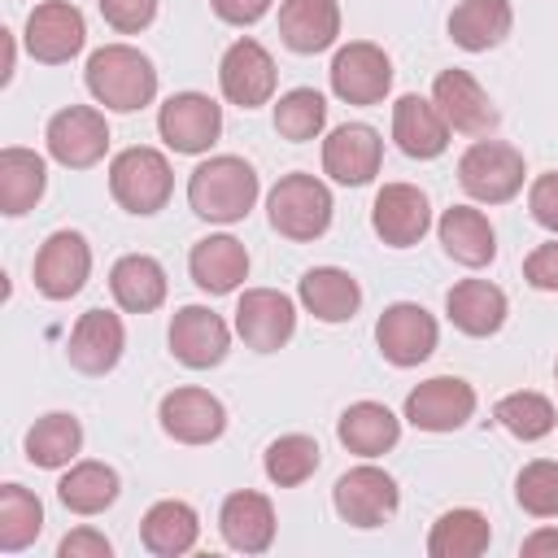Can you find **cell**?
<instances>
[{
  "label": "cell",
  "instance_id": "cb8c5ba5",
  "mask_svg": "<svg viewBox=\"0 0 558 558\" xmlns=\"http://www.w3.org/2000/svg\"><path fill=\"white\" fill-rule=\"evenodd\" d=\"M392 140H397V148L405 157L432 161V157H440L449 148V122L440 118L436 100L410 92V96H401L392 105Z\"/></svg>",
  "mask_w": 558,
  "mask_h": 558
},
{
  "label": "cell",
  "instance_id": "4dcf8cb0",
  "mask_svg": "<svg viewBox=\"0 0 558 558\" xmlns=\"http://www.w3.org/2000/svg\"><path fill=\"white\" fill-rule=\"evenodd\" d=\"M514 26L510 0H458L449 13V39L462 52H488L497 48Z\"/></svg>",
  "mask_w": 558,
  "mask_h": 558
},
{
  "label": "cell",
  "instance_id": "2e32d148",
  "mask_svg": "<svg viewBox=\"0 0 558 558\" xmlns=\"http://www.w3.org/2000/svg\"><path fill=\"white\" fill-rule=\"evenodd\" d=\"M379 161H384V140L366 122H340L323 140V170L344 187L371 183L379 174Z\"/></svg>",
  "mask_w": 558,
  "mask_h": 558
},
{
  "label": "cell",
  "instance_id": "9c48e42d",
  "mask_svg": "<svg viewBox=\"0 0 558 558\" xmlns=\"http://www.w3.org/2000/svg\"><path fill=\"white\" fill-rule=\"evenodd\" d=\"M375 344H379L384 362L405 371V366H418L436 353L440 327L418 301H392L375 323Z\"/></svg>",
  "mask_w": 558,
  "mask_h": 558
},
{
  "label": "cell",
  "instance_id": "83f0119b",
  "mask_svg": "<svg viewBox=\"0 0 558 558\" xmlns=\"http://www.w3.org/2000/svg\"><path fill=\"white\" fill-rule=\"evenodd\" d=\"M296 296H301V305L318 323H349L357 314V305H362L357 279L349 270H340V266H314V270H305L301 283H296Z\"/></svg>",
  "mask_w": 558,
  "mask_h": 558
},
{
  "label": "cell",
  "instance_id": "7a4b0ae2",
  "mask_svg": "<svg viewBox=\"0 0 558 558\" xmlns=\"http://www.w3.org/2000/svg\"><path fill=\"white\" fill-rule=\"evenodd\" d=\"M83 83L96 96V105H105L113 113H135V109L153 105V96H157V70L131 44H105V48H96L87 57Z\"/></svg>",
  "mask_w": 558,
  "mask_h": 558
},
{
  "label": "cell",
  "instance_id": "3957f363",
  "mask_svg": "<svg viewBox=\"0 0 558 558\" xmlns=\"http://www.w3.org/2000/svg\"><path fill=\"white\" fill-rule=\"evenodd\" d=\"M109 192H113V201L126 214L148 218V214L166 209V201L174 192V170H170V161H166L161 148L131 144V148H122L109 161Z\"/></svg>",
  "mask_w": 558,
  "mask_h": 558
},
{
  "label": "cell",
  "instance_id": "1f68e13d",
  "mask_svg": "<svg viewBox=\"0 0 558 558\" xmlns=\"http://www.w3.org/2000/svg\"><path fill=\"white\" fill-rule=\"evenodd\" d=\"M109 292L126 314H153L166 301V266L148 253H126L109 270Z\"/></svg>",
  "mask_w": 558,
  "mask_h": 558
},
{
  "label": "cell",
  "instance_id": "484cf974",
  "mask_svg": "<svg viewBox=\"0 0 558 558\" xmlns=\"http://www.w3.org/2000/svg\"><path fill=\"white\" fill-rule=\"evenodd\" d=\"M436 235H440L445 253L466 270H480L497 257V231H493L488 214H480L475 205H449L436 222Z\"/></svg>",
  "mask_w": 558,
  "mask_h": 558
},
{
  "label": "cell",
  "instance_id": "f546056e",
  "mask_svg": "<svg viewBox=\"0 0 558 558\" xmlns=\"http://www.w3.org/2000/svg\"><path fill=\"white\" fill-rule=\"evenodd\" d=\"M196 536H201V519H196V510H192L187 501H179V497L153 501V506L144 510V519H140V541H144V549L157 554V558H179V554H187V549L196 545Z\"/></svg>",
  "mask_w": 558,
  "mask_h": 558
},
{
  "label": "cell",
  "instance_id": "836d02e7",
  "mask_svg": "<svg viewBox=\"0 0 558 558\" xmlns=\"http://www.w3.org/2000/svg\"><path fill=\"white\" fill-rule=\"evenodd\" d=\"M83 449V423L65 410H52V414H39L31 427H26V458L44 471H57V466H70Z\"/></svg>",
  "mask_w": 558,
  "mask_h": 558
},
{
  "label": "cell",
  "instance_id": "681fc988",
  "mask_svg": "<svg viewBox=\"0 0 558 558\" xmlns=\"http://www.w3.org/2000/svg\"><path fill=\"white\" fill-rule=\"evenodd\" d=\"M554 379H558V362H554Z\"/></svg>",
  "mask_w": 558,
  "mask_h": 558
},
{
  "label": "cell",
  "instance_id": "30bf717a",
  "mask_svg": "<svg viewBox=\"0 0 558 558\" xmlns=\"http://www.w3.org/2000/svg\"><path fill=\"white\" fill-rule=\"evenodd\" d=\"M157 131L174 153H209L222 135V105L209 100L205 92H174L157 113Z\"/></svg>",
  "mask_w": 558,
  "mask_h": 558
},
{
  "label": "cell",
  "instance_id": "9a60e30c",
  "mask_svg": "<svg viewBox=\"0 0 558 558\" xmlns=\"http://www.w3.org/2000/svg\"><path fill=\"white\" fill-rule=\"evenodd\" d=\"M157 418L179 445H209L227 432V405L209 388H170L157 405Z\"/></svg>",
  "mask_w": 558,
  "mask_h": 558
},
{
  "label": "cell",
  "instance_id": "ac0fdd59",
  "mask_svg": "<svg viewBox=\"0 0 558 558\" xmlns=\"http://www.w3.org/2000/svg\"><path fill=\"white\" fill-rule=\"evenodd\" d=\"M475 414V388L458 375H432L405 397V418L418 432H458Z\"/></svg>",
  "mask_w": 558,
  "mask_h": 558
},
{
  "label": "cell",
  "instance_id": "44dd1931",
  "mask_svg": "<svg viewBox=\"0 0 558 558\" xmlns=\"http://www.w3.org/2000/svg\"><path fill=\"white\" fill-rule=\"evenodd\" d=\"M122 349H126V327L118 314L109 310H87L78 314L74 331H70V344H65V357L74 371L83 375H109L118 362H122Z\"/></svg>",
  "mask_w": 558,
  "mask_h": 558
},
{
  "label": "cell",
  "instance_id": "e575fe53",
  "mask_svg": "<svg viewBox=\"0 0 558 558\" xmlns=\"http://www.w3.org/2000/svg\"><path fill=\"white\" fill-rule=\"evenodd\" d=\"M118 471L109 462H70V471L57 484V497L70 514H100L118 501Z\"/></svg>",
  "mask_w": 558,
  "mask_h": 558
},
{
  "label": "cell",
  "instance_id": "74e56055",
  "mask_svg": "<svg viewBox=\"0 0 558 558\" xmlns=\"http://www.w3.org/2000/svg\"><path fill=\"white\" fill-rule=\"evenodd\" d=\"M262 466H266V480L270 484L296 488V484H305L318 471V440L305 436V432H288V436H279V440L266 445Z\"/></svg>",
  "mask_w": 558,
  "mask_h": 558
},
{
  "label": "cell",
  "instance_id": "52a82bcc",
  "mask_svg": "<svg viewBox=\"0 0 558 558\" xmlns=\"http://www.w3.org/2000/svg\"><path fill=\"white\" fill-rule=\"evenodd\" d=\"M44 144H48V157L57 166L87 170V166H96L109 153V122L92 105H65V109H57L48 118Z\"/></svg>",
  "mask_w": 558,
  "mask_h": 558
},
{
  "label": "cell",
  "instance_id": "ee69618b",
  "mask_svg": "<svg viewBox=\"0 0 558 558\" xmlns=\"http://www.w3.org/2000/svg\"><path fill=\"white\" fill-rule=\"evenodd\" d=\"M523 279L536 292H558V240H545L523 257Z\"/></svg>",
  "mask_w": 558,
  "mask_h": 558
},
{
  "label": "cell",
  "instance_id": "603a6c76",
  "mask_svg": "<svg viewBox=\"0 0 558 558\" xmlns=\"http://www.w3.org/2000/svg\"><path fill=\"white\" fill-rule=\"evenodd\" d=\"M445 314H449V323H453L462 336L484 340V336H497V331H501V323H506V314H510V301H506V292H501L497 283H488V279H458V283L445 292Z\"/></svg>",
  "mask_w": 558,
  "mask_h": 558
},
{
  "label": "cell",
  "instance_id": "8d00e7d4",
  "mask_svg": "<svg viewBox=\"0 0 558 558\" xmlns=\"http://www.w3.org/2000/svg\"><path fill=\"white\" fill-rule=\"evenodd\" d=\"M493 418H497L514 440H545V436L558 427L554 401L541 397V392H532V388L506 392V397L493 405Z\"/></svg>",
  "mask_w": 558,
  "mask_h": 558
},
{
  "label": "cell",
  "instance_id": "bcb514c9",
  "mask_svg": "<svg viewBox=\"0 0 558 558\" xmlns=\"http://www.w3.org/2000/svg\"><path fill=\"white\" fill-rule=\"evenodd\" d=\"M275 0H209V9L227 22V26H253L270 13Z\"/></svg>",
  "mask_w": 558,
  "mask_h": 558
},
{
  "label": "cell",
  "instance_id": "7c38bea8",
  "mask_svg": "<svg viewBox=\"0 0 558 558\" xmlns=\"http://www.w3.org/2000/svg\"><path fill=\"white\" fill-rule=\"evenodd\" d=\"M235 331L248 349L275 353L296 331V305L279 288H244L235 301Z\"/></svg>",
  "mask_w": 558,
  "mask_h": 558
},
{
  "label": "cell",
  "instance_id": "ab89813d",
  "mask_svg": "<svg viewBox=\"0 0 558 558\" xmlns=\"http://www.w3.org/2000/svg\"><path fill=\"white\" fill-rule=\"evenodd\" d=\"M327 126V100L323 92L314 87H292L275 100V131L292 144H305V140H318Z\"/></svg>",
  "mask_w": 558,
  "mask_h": 558
},
{
  "label": "cell",
  "instance_id": "5bb4252c",
  "mask_svg": "<svg viewBox=\"0 0 558 558\" xmlns=\"http://www.w3.org/2000/svg\"><path fill=\"white\" fill-rule=\"evenodd\" d=\"M87 44V22L70 0H44L26 17V52L44 65H65Z\"/></svg>",
  "mask_w": 558,
  "mask_h": 558
},
{
  "label": "cell",
  "instance_id": "8fae6325",
  "mask_svg": "<svg viewBox=\"0 0 558 558\" xmlns=\"http://www.w3.org/2000/svg\"><path fill=\"white\" fill-rule=\"evenodd\" d=\"M35 288L48 301H70L74 292H83L87 275H92V244L83 240V231H52L39 253H35Z\"/></svg>",
  "mask_w": 558,
  "mask_h": 558
},
{
  "label": "cell",
  "instance_id": "f1b7e54d",
  "mask_svg": "<svg viewBox=\"0 0 558 558\" xmlns=\"http://www.w3.org/2000/svg\"><path fill=\"white\" fill-rule=\"evenodd\" d=\"M336 436L357 458H379L401 440V418L384 401H353L336 418Z\"/></svg>",
  "mask_w": 558,
  "mask_h": 558
},
{
  "label": "cell",
  "instance_id": "b9f144b4",
  "mask_svg": "<svg viewBox=\"0 0 558 558\" xmlns=\"http://www.w3.org/2000/svg\"><path fill=\"white\" fill-rule=\"evenodd\" d=\"M96 9L118 35H140L157 17V0H96Z\"/></svg>",
  "mask_w": 558,
  "mask_h": 558
},
{
  "label": "cell",
  "instance_id": "d4e9b609",
  "mask_svg": "<svg viewBox=\"0 0 558 558\" xmlns=\"http://www.w3.org/2000/svg\"><path fill=\"white\" fill-rule=\"evenodd\" d=\"M192 283L209 296H227L248 279V248L235 235H205L187 253Z\"/></svg>",
  "mask_w": 558,
  "mask_h": 558
},
{
  "label": "cell",
  "instance_id": "f35d334b",
  "mask_svg": "<svg viewBox=\"0 0 558 558\" xmlns=\"http://www.w3.org/2000/svg\"><path fill=\"white\" fill-rule=\"evenodd\" d=\"M39 532H44V506H39V497L31 488H22V484H4L0 488V549L4 554H17Z\"/></svg>",
  "mask_w": 558,
  "mask_h": 558
},
{
  "label": "cell",
  "instance_id": "7bdbcfd3",
  "mask_svg": "<svg viewBox=\"0 0 558 558\" xmlns=\"http://www.w3.org/2000/svg\"><path fill=\"white\" fill-rule=\"evenodd\" d=\"M527 209H532V218H536L545 231L558 235V170H545V174L532 179V187H527Z\"/></svg>",
  "mask_w": 558,
  "mask_h": 558
},
{
  "label": "cell",
  "instance_id": "7402d4cb",
  "mask_svg": "<svg viewBox=\"0 0 558 558\" xmlns=\"http://www.w3.org/2000/svg\"><path fill=\"white\" fill-rule=\"evenodd\" d=\"M218 532L240 554H266L275 545V506H270V497L253 493V488H240V493L222 497Z\"/></svg>",
  "mask_w": 558,
  "mask_h": 558
},
{
  "label": "cell",
  "instance_id": "6da1fadb",
  "mask_svg": "<svg viewBox=\"0 0 558 558\" xmlns=\"http://www.w3.org/2000/svg\"><path fill=\"white\" fill-rule=\"evenodd\" d=\"M257 192H262L257 170H253L244 157H235V153L205 157V161L187 174V205H192V214L205 218V222L231 227V222L248 218V209L257 205Z\"/></svg>",
  "mask_w": 558,
  "mask_h": 558
},
{
  "label": "cell",
  "instance_id": "5b68a950",
  "mask_svg": "<svg viewBox=\"0 0 558 558\" xmlns=\"http://www.w3.org/2000/svg\"><path fill=\"white\" fill-rule=\"evenodd\" d=\"M523 153L506 140H475L458 157V183L480 205H506L523 192Z\"/></svg>",
  "mask_w": 558,
  "mask_h": 558
},
{
  "label": "cell",
  "instance_id": "4fadbf2b",
  "mask_svg": "<svg viewBox=\"0 0 558 558\" xmlns=\"http://www.w3.org/2000/svg\"><path fill=\"white\" fill-rule=\"evenodd\" d=\"M275 83H279L275 57H270L257 39H248V35L235 39V44L222 52V61H218V87H222V96H227L231 105H240V109L270 105Z\"/></svg>",
  "mask_w": 558,
  "mask_h": 558
},
{
  "label": "cell",
  "instance_id": "e0dca14e",
  "mask_svg": "<svg viewBox=\"0 0 558 558\" xmlns=\"http://www.w3.org/2000/svg\"><path fill=\"white\" fill-rule=\"evenodd\" d=\"M166 340H170L174 362H183V366H192V371H209V366H218V362L227 357V349H231V327H227L209 305H183V310H174Z\"/></svg>",
  "mask_w": 558,
  "mask_h": 558
},
{
  "label": "cell",
  "instance_id": "d590c367",
  "mask_svg": "<svg viewBox=\"0 0 558 558\" xmlns=\"http://www.w3.org/2000/svg\"><path fill=\"white\" fill-rule=\"evenodd\" d=\"M488 541H493L488 519L480 510H471V506H453L432 523L427 554L432 558H480L488 549Z\"/></svg>",
  "mask_w": 558,
  "mask_h": 558
},
{
  "label": "cell",
  "instance_id": "f6af8a7d",
  "mask_svg": "<svg viewBox=\"0 0 558 558\" xmlns=\"http://www.w3.org/2000/svg\"><path fill=\"white\" fill-rule=\"evenodd\" d=\"M57 554H61V558H109L113 545H109V536L96 532V527H74V532L61 536Z\"/></svg>",
  "mask_w": 558,
  "mask_h": 558
},
{
  "label": "cell",
  "instance_id": "277c9868",
  "mask_svg": "<svg viewBox=\"0 0 558 558\" xmlns=\"http://www.w3.org/2000/svg\"><path fill=\"white\" fill-rule=\"evenodd\" d=\"M331 192L323 179L305 174V170H292L283 174L270 192H266V214H270V227L283 235V240H296V244H310L318 240L327 227H331Z\"/></svg>",
  "mask_w": 558,
  "mask_h": 558
},
{
  "label": "cell",
  "instance_id": "7dc6e473",
  "mask_svg": "<svg viewBox=\"0 0 558 558\" xmlns=\"http://www.w3.org/2000/svg\"><path fill=\"white\" fill-rule=\"evenodd\" d=\"M527 558H541V554H558V527H536L532 536H523L519 545Z\"/></svg>",
  "mask_w": 558,
  "mask_h": 558
},
{
  "label": "cell",
  "instance_id": "d6a6232c",
  "mask_svg": "<svg viewBox=\"0 0 558 558\" xmlns=\"http://www.w3.org/2000/svg\"><path fill=\"white\" fill-rule=\"evenodd\" d=\"M44 187H48V166H44V157L31 153V148L9 144V148L0 153V209H4L9 218H22L26 209L39 205Z\"/></svg>",
  "mask_w": 558,
  "mask_h": 558
},
{
  "label": "cell",
  "instance_id": "ffe728a7",
  "mask_svg": "<svg viewBox=\"0 0 558 558\" xmlns=\"http://www.w3.org/2000/svg\"><path fill=\"white\" fill-rule=\"evenodd\" d=\"M432 100H436L440 118L449 122V131H458V135H488L497 126V109H493L488 92L458 65L436 74Z\"/></svg>",
  "mask_w": 558,
  "mask_h": 558
},
{
  "label": "cell",
  "instance_id": "c3c4849f",
  "mask_svg": "<svg viewBox=\"0 0 558 558\" xmlns=\"http://www.w3.org/2000/svg\"><path fill=\"white\" fill-rule=\"evenodd\" d=\"M9 78H13V35L0 31V83H9Z\"/></svg>",
  "mask_w": 558,
  "mask_h": 558
},
{
  "label": "cell",
  "instance_id": "d6986e66",
  "mask_svg": "<svg viewBox=\"0 0 558 558\" xmlns=\"http://www.w3.org/2000/svg\"><path fill=\"white\" fill-rule=\"evenodd\" d=\"M371 227L388 248L418 244L427 235V227H432L427 192H418L414 183H384L375 192V205H371Z\"/></svg>",
  "mask_w": 558,
  "mask_h": 558
},
{
  "label": "cell",
  "instance_id": "4316f807",
  "mask_svg": "<svg viewBox=\"0 0 558 558\" xmlns=\"http://www.w3.org/2000/svg\"><path fill=\"white\" fill-rule=\"evenodd\" d=\"M340 35V4L336 0H283L279 4V39L301 52H327Z\"/></svg>",
  "mask_w": 558,
  "mask_h": 558
},
{
  "label": "cell",
  "instance_id": "ba28073f",
  "mask_svg": "<svg viewBox=\"0 0 558 558\" xmlns=\"http://www.w3.org/2000/svg\"><path fill=\"white\" fill-rule=\"evenodd\" d=\"M331 506H336V514H340L344 523H353V527H379V523H388V519L397 514L401 488H397V480H392L384 466L362 462V466H353V471H344V475L336 480Z\"/></svg>",
  "mask_w": 558,
  "mask_h": 558
},
{
  "label": "cell",
  "instance_id": "60d3db41",
  "mask_svg": "<svg viewBox=\"0 0 558 558\" xmlns=\"http://www.w3.org/2000/svg\"><path fill=\"white\" fill-rule=\"evenodd\" d=\"M514 501L532 519H554L558 514V462L554 458H532L514 475Z\"/></svg>",
  "mask_w": 558,
  "mask_h": 558
},
{
  "label": "cell",
  "instance_id": "8992f818",
  "mask_svg": "<svg viewBox=\"0 0 558 558\" xmlns=\"http://www.w3.org/2000/svg\"><path fill=\"white\" fill-rule=\"evenodd\" d=\"M327 78L344 105H379L392 92V57L371 39H349L336 48Z\"/></svg>",
  "mask_w": 558,
  "mask_h": 558
}]
</instances>
